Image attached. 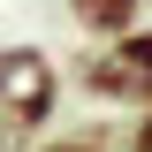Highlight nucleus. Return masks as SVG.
<instances>
[{"instance_id": "obj_2", "label": "nucleus", "mask_w": 152, "mask_h": 152, "mask_svg": "<svg viewBox=\"0 0 152 152\" xmlns=\"http://www.w3.org/2000/svg\"><path fill=\"white\" fill-rule=\"evenodd\" d=\"M76 84L107 107H152V23H137L122 38H99V53L76 61Z\"/></svg>"}, {"instance_id": "obj_6", "label": "nucleus", "mask_w": 152, "mask_h": 152, "mask_svg": "<svg viewBox=\"0 0 152 152\" xmlns=\"http://www.w3.org/2000/svg\"><path fill=\"white\" fill-rule=\"evenodd\" d=\"M145 8H152V0H145Z\"/></svg>"}, {"instance_id": "obj_5", "label": "nucleus", "mask_w": 152, "mask_h": 152, "mask_svg": "<svg viewBox=\"0 0 152 152\" xmlns=\"http://www.w3.org/2000/svg\"><path fill=\"white\" fill-rule=\"evenodd\" d=\"M129 137V152H152V107H145V122H137V129H122Z\"/></svg>"}, {"instance_id": "obj_4", "label": "nucleus", "mask_w": 152, "mask_h": 152, "mask_svg": "<svg viewBox=\"0 0 152 152\" xmlns=\"http://www.w3.org/2000/svg\"><path fill=\"white\" fill-rule=\"evenodd\" d=\"M23 152H99V145H91V129H84V137H61V145H23Z\"/></svg>"}, {"instance_id": "obj_1", "label": "nucleus", "mask_w": 152, "mask_h": 152, "mask_svg": "<svg viewBox=\"0 0 152 152\" xmlns=\"http://www.w3.org/2000/svg\"><path fill=\"white\" fill-rule=\"evenodd\" d=\"M61 107V61L46 46H0V152H23Z\"/></svg>"}, {"instance_id": "obj_3", "label": "nucleus", "mask_w": 152, "mask_h": 152, "mask_svg": "<svg viewBox=\"0 0 152 152\" xmlns=\"http://www.w3.org/2000/svg\"><path fill=\"white\" fill-rule=\"evenodd\" d=\"M61 8H69V23L84 38H122V31L145 23V0H61Z\"/></svg>"}]
</instances>
